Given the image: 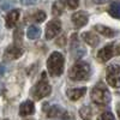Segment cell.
<instances>
[{
	"label": "cell",
	"mask_w": 120,
	"mask_h": 120,
	"mask_svg": "<svg viewBox=\"0 0 120 120\" xmlns=\"http://www.w3.org/2000/svg\"><path fill=\"white\" fill-rule=\"evenodd\" d=\"M65 59L60 52H53L47 60V68L52 77H59L64 72Z\"/></svg>",
	"instance_id": "1"
},
{
	"label": "cell",
	"mask_w": 120,
	"mask_h": 120,
	"mask_svg": "<svg viewBox=\"0 0 120 120\" xmlns=\"http://www.w3.org/2000/svg\"><path fill=\"white\" fill-rule=\"evenodd\" d=\"M91 101L97 106H106L111 102V93L105 83H97L91 90Z\"/></svg>",
	"instance_id": "2"
},
{
	"label": "cell",
	"mask_w": 120,
	"mask_h": 120,
	"mask_svg": "<svg viewBox=\"0 0 120 120\" xmlns=\"http://www.w3.org/2000/svg\"><path fill=\"white\" fill-rule=\"evenodd\" d=\"M90 65L85 61H78L68 71V77L73 82H81V81H86L90 77Z\"/></svg>",
	"instance_id": "3"
},
{
	"label": "cell",
	"mask_w": 120,
	"mask_h": 120,
	"mask_svg": "<svg viewBox=\"0 0 120 120\" xmlns=\"http://www.w3.org/2000/svg\"><path fill=\"white\" fill-rule=\"evenodd\" d=\"M51 91H52V88H51V85H49V83H48L47 73L42 72V77L36 83V85L34 86L31 94H33L35 100H41V98L48 96L49 94H51Z\"/></svg>",
	"instance_id": "4"
},
{
	"label": "cell",
	"mask_w": 120,
	"mask_h": 120,
	"mask_svg": "<svg viewBox=\"0 0 120 120\" xmlns=\"http://www.w3.org/2000/svg\"><path fill=\"white\" fill-rule=\"evenodd\" d=\"M107 82L113 88H120V65L112 64L107 67Z\"/></svg>",
	"instance_id": "5"
},
{
	"label": "cell",
	"mask_w": 120,
	"mask_h": 120,
	"mask_svg": "<svg viewBox=\"0 0 120 120\" xmlns=\"http://www.w3.org/2000/svg\"><path fill=\"white\" fill-rule=\"evenodd\" d=\"M115 53V48L113 43H109L107 46H105L103 48H101L97 53V61L100 63H107Z\"/></svg>",
	"instance_id": "6"
},
{
	"label": "cell",
	"mask_w": 120,
	"mask_h": 120,
	"mask_svg": "<svg viewBox=\"0 0 120 120\" xmlns=\"http://www.w3.org/2000/svg\"><path fill=\"white\" fill-rule=\"evenodd\" d=\"M60 30H61V22L59 19H53L46 26V38L47 40L54 38L60 33Z\"/></svg>",
	"instance_id": "7"
},
{
	"label": "cell",
	"mask_w": 120,
	"mask_h": 120,
	"mask_svg": "<svg viewBox=\"0 0 120 120\" xmlns=\"http://www.w3.org/2000/svg\"><path fill=\"white\" fill-rule=\"evenodd\" d=\"M23 54V48L19 46L18 43H15V45H11V46H8L6 48V51H5V58L7 59H18L19 56H21Z\"/></svg>",
	"instance_id": "8"
},
{
	"label": "cell",
	"mask_w": 120,
	"mask_h": 120,
	"mask_svg": "<svg viewBox=\"0 0 120 120\" xmlns=\"http://www.w3.org/2000/svg\"><path fill=\"white\" fill-rule=\"evenodd\" d=\"M88 21H89V15L85 11H78V12L73 13V16H72V22L76 28L84 26L88 23Z\"/></svg>",
	"instance_id": "9"
},
{
	"label": "cell",
	"mask_w": 120,
	"mask_h": 120,
	"mask_svg": "<svg viewBox=\"0 0 120 120\" xmlns=\"http://www.w3.org/2000/svg\"><path fill=\"white\" fill-rule=\"evenodd\" d=\"M71 53L73 54L75 59H79L82 58L85 53V49L79 45V42H77V35H72V40H71Z\"/></svg>",
	"instance_id": "10"
},
{
	"label": "cell",
	"mask_w": 120,
	"mask_h": 120,
	"mask_svg": "<svg viewBox=\"0 0 120 120\" xmlns=\"http://www.w3.org/2000/svg\"><path fill=\"white\" fill-rule=\"evenodd\" d=\"M85 93H86L85 88H75V89H68L66 91V95L71 101H77L81 97H83Z\"/></svg>",
	"instance_id": "11"
},
{
	"label": "cell",
	"mask_w": 120,
	"mask_h": 120,
	"mask_svg": "<svg viewBox=\"0 0 120 120\" xmlns=\"http://www.w3.org/2000/svg\"><path fill=\"white\" fill-rule=\"evenodd\" d=\"M34 112H35V106H34L33 101H25L21 105V107H19V115L21 116L30 115Z\"/></svg>",
	"instance_id": "12"
},
{
	"label": "cell",
	"mask_w": 120,
	"mask_h": 120,
	"mask_svg": "<svg viewBox=\"0 0 120 120\" xmlns=\"http://www.w3.org/2000/svg\"><path fill=\"white\" fill-rule=\"evenodd\" d=\"M82 38L85 43H88L89 46L91 47H95L98 45L100 40H98V36H96L94 33H90V31H86V33H83L82 34Z\"/></svg>",
	"instance_id": "13"
},
{
	"label": "cell",
	"mask_w": 120,
	"mask_h": 120,
	"mask_svg": "<svg viewBox=\"0 0 120 120\" xmlns=\"http://www.w3.org/2000/svg\"><path fill=\"white\" fill-rule=\"evenodd\" d=\"M19 10H12L6 17V26L7 28H12L17 24L18 19H19Z\"/></svg>",
	"instance_id": "14"
},
{
	"label": "cell",
	"mask_w": 120,
	"mask_h": 120,
	"mask_svg": "<svg viewBox=\"0 0 120 120\" xmlns=\"http://www.w3.org/2000/svg\"><path fill=\"white\" fill-rule=\"evenodd\" d=\"M68 114L65 112V111H63L61 108H60L59 106H56V105H54V106H51L49 107V109L47 111V116L48 118H55V116H67ZM68 118V116H67Z\"/></svg>",
	"instance_id": "15"
},
{
	"label": "cell",
	"mask_w": 120,
	"mask_h": 120,
	"mask_svg": "<svg viewBox=\"0 0 120 120\" xmlns=\"http://www.w3.org/2000/svg\"><path fill=\"white\" fill-rule=\"evenodd\" d=\"M94 29L96 31H98L100 34H102L103 36H107V37H114L115 36V31L109 26H106V25H102V24H96L94 26Z\"/></svg>",
	"instance_id": "16"
},
{
	"label": "cell",
	"mask_w": 120,
	"mask_h": 120,
	"mask_svg": "<svg viewBox=\"0 0 120 120\" xmlns=\"http://www.w3.org/2000/svg\"><path fill=\"white\" fill-rule=\"evenodd\" d=\"M108 13L113 18L120 19V1L119 0H115V1L111 3V5L108 7Z\"/></svg>",
	"instance_id": "17"
},
{
	"label": "cell",
	"mask_w": 120,
	"mask_h": 120,
	"mask_svg": "<svg viewBox=\"0 0 120 120\" xmlns=\"http://www.w3.org/2000/svg\"><path fill=\"white\" fill-rule=\"evenodd\" d=\"M65 10V1L64 0H55L52 6V13L54 16H60Z\"/></svg>",
	"instance_id": "18"
},
{
	"label": "cell",
	"mask_w": 120,
	"mask_h": 120,
	"mask_svg": "<svg viewBox=\"0 0 120 120\" xmlns=\"http://www.w3.org/2000/svg\"><path fill=\"white\" fill-rule=\"evenodd\" d=\"M79 115L83 120H90L93 115V111L89 106H83L81 109H79Z\"/></svg>",
	"instance_id": "19"
},
{
	"label": "cell",
	"mask_w": 120,
	"mask_h": 120,
	"mask_svg": "<svg viewBox=\"0 0 120 120\" xmlns=\"http://www.w3.org/2000/svg\"><path fill=\"white\" fill-rule=\"evenodd\" d=\"M40 34H41V31H40V29L35 25H31L28 28V31H26V35L30 40H35L40 36Z\"/></svg>",
	"instance_id": "20"
},
{
	"label": "cell",
	"mask_w": 120,
	"mask_h": 120,
	"mask_svg": "<svg viewBox=\"0 0 120 120\" xmlns=\"http://www.w3.org/2000/svg\"><path fill=\"white\" fill-rule=\"evenodd\" d=\"M33 19L35 22H37V23H42V22H45V19H46V13L43 11H37L35 15H33Z\"/></svg>",
	"instance_id": "21"
},
{
	"label": "cell",
	"mask_w": 120,
	"mask_h": 120,
	"mask_svg": "<svg viewBox=\"0 0 120 120\" xmlns=\"http://www.w3.org/2000/svg\"><path fill=\"white\" fill-rule=\"evenodd\" d=\"M97 120H115V116L111 112H105L97 118Z\"/></svg>",
	"instance_id": "22"
},
{
	"label": "cell",
	"mask_w": 120,
	"mask_h": 120,
	"mask_svg": "<svg viewBox=\"0 0 120 120\" xmlns=\"http://www.w3.org/2000/svg\"><path fill=\"white\" fill-rule=\"evenodd\" d=\"M22 38H23V30L21 28H18V29H16V31H15V41H16V43L21 42Z\"/></svg>",
	"instance_id": "23"
},
{
	"label": "cell",
	"mask_w": 120,
	"mask_h": 120,
	"mask_svg": "<svg viewBox=\"0 0 120 120\" xmlns=\"http://www.w3.org/2000/svg\"><path fill=\"white\" fill-rule=\"evenodd\" d=\"M66 4H67V6H68L70 8L75 10V8H77V7H78L79 0H66Z\"/></svg>",
	"instance_id": "24"
},
{
	"label": "cell",
	"mask_w": 120,
	"mask_h": 120,
	"mask_svg": "<svg viewBox=\"0 0 120 120\" xmlns=\"http://www.w3.org/2000/svg\"><path fill=\"white\" fill-rule=\"evenodd\" d=\"M56 45L64 47V46L66 45V35H61L60 37H58V40H56Z\"/></svg>",
	"instance_id": "25"
},
{
	"label": "cell",
	"mask_w": 120,
	"mask_h": 120,
	"mask_svg": "<svg viewBox=\"0 0 120 120\" xmlns=\"http://www.w3.org/2000/svg\"><path fill=\"white\" fill-rule=\"evenodd\" d=\"M21 1L24 5H34V4L37 3V0H21Z\"/></svg>",
	"instance_id": "26"
},
{
	"label": "cell",
	"mask_w": 120,
	"mask_h": 120,
	"mask_svg": "<svg viewBox=\"0 0 120 120\" xmlns=\"http://www.w3.org/2000/svg\"><path fill=\"white\" fill-rule=\"evenodd\" d=\"M94 1H95L96 4H105V3L108 1V0H94Z\"/></svg>",
	"instance_id": "27"
},
{
	"label": "cell",
	"mask_w": 120,
	"mask_h": 120,
	"mask_svg": "<svg viewBox=\"0 0 120 120\" xmlns=\"http://www.w3.org/2000/svg\"><path fill=\"white\" fill-rule=\"evenodd\" d=\"M115 53H116L118 55H120V45H118V47L115 48Z\"/></svg>",
	"instance_id": "28"
},
{
	"label": "cell",
	"mask_w": 120,
	"mask_h": 120,
	"mask_svg": "<svg viewBox=\"0 0 120 120\" xmlns=\"http://www.w3.org/2000/svg\"><path fill=\"white\" fill-rule=\"evenodd\" d=\"M116 111H118V115L120 116V105H119V106L116 107Z\"/></svg>",
	"instance_id": "29"
},
{
	"label": "cell",
	"mask_w": 120,
	"mask_h": 120,
	"mask_svg": "<svg viewBox=\"0 0 120 120\" xmlns=\"http://www.w3.org/2000/svg\"><path fill=\"white\" fill-rule=\"evenodd\" d=\"M6 120H7V119H6Z\"/></svg>",
	"instance_id": "30"
}]
</instances>
